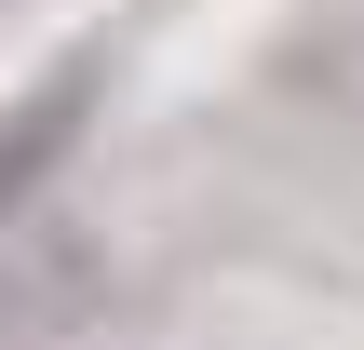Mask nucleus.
Returning <instances> with one entry per match:
<instances>
[{"instance_id": "obj_2", "label": "nucleus", "mask_w": 364, "mask_h": 350, "mask_svg": "<svg viewBox=\"0 0 364 350\" xmlns=\"http://www.w3.org/2000/svg\"><path fill=\"white\" fill-rule=\"evenodd\" d=\"M95 94H108V54H95V40H81V54H54V67L14 94V121H0V229L54 202V175H68V148H81Z\"/></svg>"}, {"instance_id": "obj_1", "label": "nucleus", "mask_w": 364, "mask_h": 350, "mask_svg": "<svg viewBox=\"0 0 364 350\" xmlns=\"http://www.w3.org/2000/svg\"><path fill=\"white\" fill-rule=\"evenodd\" d=\"M108 310V243L81 229V216H14L0 229V350H54L68 324H95Z\"/></svg>"}]
</instances>
